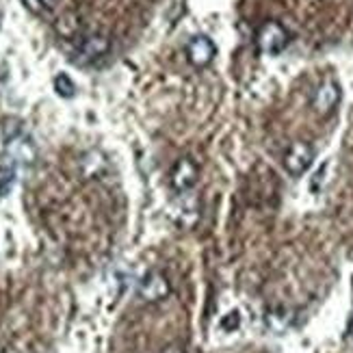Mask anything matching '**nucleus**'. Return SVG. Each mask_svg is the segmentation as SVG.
<instances>
[{"label":"nucleus","mask_w":353,"mask_h":353,"mask_svg":"<svg viewBox=\"0 0 353 353\" xmlns=\"http://www.w3.org/2000/svg\"><path fill=\"white\" fill-rule=\"evenodd\" d=\"M109 50H111L109 37L102 35V33H87L76 41V48L72 52V61L79 65H89V63H96L98 59L109 54Z\"/></svg>","instance_id":"1"},{"label":"nucleus","mask_w":353,"mask_h":353,"mask_svg":"<svg viewBox=\"0 0 353 353\" xmlns=\"http://www.w3.org/2000/svg\"><path fill=\"white\" fill-rule=\"evenodd\" d=\"M288 43H290V33L286 30L284 24L275 22V20L265 22L263 26L258 28V33H256L258 50L263 52V54H269V57H275V54L284 52Z\"/></svg>","instance_id":"2"},{"label":"nucleus","mask_w":353,"mask_h":353,"mask_svg":"<svg viewBox=\"0 0 353 353\" xmlns=\"http://www.w3.org/2000/svg\"><path fill=\"white\" fill-rule=\"evenodd\" d=\"M37 157V148L33 143L30 137H26L24 132H15L11 134L7 143H5V154H3V163L20 170L24 165H30Z\"/></svg>","instance_id":"3"},{"label":"nucleus","mask_w":353,"mask_h":353,"mask_svg":"<svg viewBox=\"0 0 353 353\" xmlns=\"http://www.w3.org/2000/svg\"><path fill=\"white\" fill-rule=\"evenodd\" d=\"M312 161H314V148L310 143H305V141H295L286 150L282 163H284V170L290 176L299 178V176H303L305 172L310 170Z\"/></svg>","instance_id":"4"},{"label":"nucleus","mask_w":353,"mask_h":353,"mask_svg":"<svg viewBox=\"0 0 353 353\" xmlns=\"http://www.w3.org/2000/svg\"><path fill=\"white\" fill-rule=\"evenodd\" d=\"M172 217L184 230L193 228L199 221V199H197V195L193 191L178 193L176 202H174Z\"/></svg>","instance_id":"5"},{"label":"nucleus","mask_w":353,"mask_h":353,"mask_svg":"<svg viewBox=\"0 0 353 353\" xmlns=\"http://www.w3.org/2000/svg\"><path fill=\"white\" fill-rule=\"evenodd\" d=\"M184 50H187V61L195 68H206L217 57V46L206 35H193L187 41V48Z\"/></svg>","instance_id":"6"},{"label":"nucleus","mask_w":353,"mask_h":353,"mask_svg":"<svg viewBox=\"0 0 353 353\" xmlns=\"http://www.w3.org/2000/svg\"><path fill=\"white\" fill-rule=\"evenodd\" d=\"M172 293L170 280L165 278L161 271H148L139 282V297L143 301H163Z\"/></svg>","instance_id":"7"},{"label":"nucleus","mask_w":353,"mask_h":353,"mask_svg":"<svg viewBox=\"0 0 353 353\" xmlns=\"http://www.w3.org/2000/svg\"><path fill=\"white\" fill-rule=\"evenodd\" d=\"M341 102V87L336 81L325 79L316 89H314V96H312V109L319 115H330L334 113V109L339 106Z\"/></svg>","instance_id":"8"},{"label":"nucleus","mask_w":353,"mask_h":353,"mask_svg":"<svg viewBox=\"0 0 353 353\" xmlns=\"http://www.w3.org/2000/svg\"><path fill=\"white\" fill-rule=\"evenodd\" d=\"M199 170L197 165L191 159H180L176 161V165L170 172V184L176 193H184V191H193L195 182H197Z\"/></svg>","instance_id":"9"},{"label":"nucleus","mask_w":353,"mask_h":353,"mask_svg":"<svg viewBox=\"0 0 353 353\" xmlns=\"http://www.w3.org/2000/svg\"><path fill=\"white\" fill-rule=\"evenodd\" d=\"M265 321H267V327L269 330L280 334V332H284L290 325V314L286 310H269L267 316H265Z\"/></svg>","instance_id":"10"},{"label":"nucleus","mask_w":353,"mask_h":353,"mask_svg":"<svg viewBox=\"0 0 353 353\" xmlns=\"http://www.w3.org/2000/svg\"><path fill=\"white\" fill-rule=\"evenodd\" d=\"M54 91L61 98H72L76 94V85L72 83L68 74H59L54 79Z\"/></svg>","instance_id":"11"},{"label":"nucleus","mask_w":353,"mask_h":353,"mask_svg":"<svg viewBox=\"0 0 353 353\" xmlns=\"http://www.w3.org/2000/svg\"><path fill=\"white\" fill-rule=\"evenodd\" d=\"M57 0H22V5L33 13H48L54 9Z\"/></svg>","instance_id":"12"},{"label":"nucleus","mask_w":353,"mask_h":353,"mask_svg":"<svg viewBox=\"0 0 353 353\" xmlns=\"http://www.w3.org/2000/svg\"><path fill=\"white\" fill-rule=\"evenodd\" d=\"M239 325H241V314L239 312H230V314H225L221 319V327L225 332H234V330H239Z\"/></svg>","instance_id":"13"},{"label":"nucleus","mask_w":353,"mask_h":353,"mask_svg":"<svg viewBox=\"0 0 353 353\" xmlns=\"http://www.w3.org/2000/svg\"><path fill=\"white\" fill-rule=\"evenodd\" d=\"M163 353H180L178 349H167V351H163Z\"/></svg>","instance_id":"14"}]
</instances>
